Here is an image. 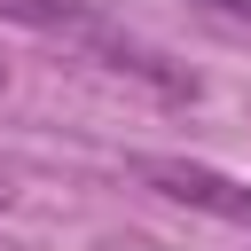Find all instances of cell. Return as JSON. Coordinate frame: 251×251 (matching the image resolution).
<instances>
[{"mask_svg": "<svg viewBox=\"0 0 251 251\" xmlns=\"http://www.w3.org/2000/svg\"><path fill=\"white\" fill-rule=\"evenodd\" d=\"M0 24H24V31H39V39H63V47L94 55L102 71H118V78L149 86L157 102H196V78H188L180 63H165L157 47L126 39L94 0H0Z\"/></svg>", "mask_w": 251, "mask_h": 251, "instance_id": "cell-1", "label": "cell"}, {"mask_svg": "<svg viewBox=\"0 0 251 251\" xmlns=\"http://www.w3.org/2000/svg\"><path fill=\"white\" fill-rule=\"evenodd\" d=\"M133 173H141L157 196L188 204V212H212V220H227V227H251V180H235V173H212V165H196V157H133Z\"/></svg>", "mask_w": 251, "mask_h": 251, "instance_id": "cell-2", "label": "cell"}, {"mask_svg": "<svg viewBox=\"0 0 251 251\" xmlns=\"http://www.w3.org/2000/svg\"><path fill=\"white\" fill-rule=\"evenodd\" d=\"M196 16H220V24H251V0H196Z\"/></svg>", "mask_w": 251, "mask_h": 251, "instance_id": "cell-3", "label": "cell"}, {"mask_svg": "<svg viewBox=\"0 0 251 251\" xmlns=\"http://www.w3.org/2000/svg\"><path fill=\"white\" fill-rule=\"evenodd\" d=\"M0 204H8V180H0Z\"/></svg>", "mask_w": 251, "mask_h": 251, "instance_id": "cell-4", "label": "cell"}]
</instances>
